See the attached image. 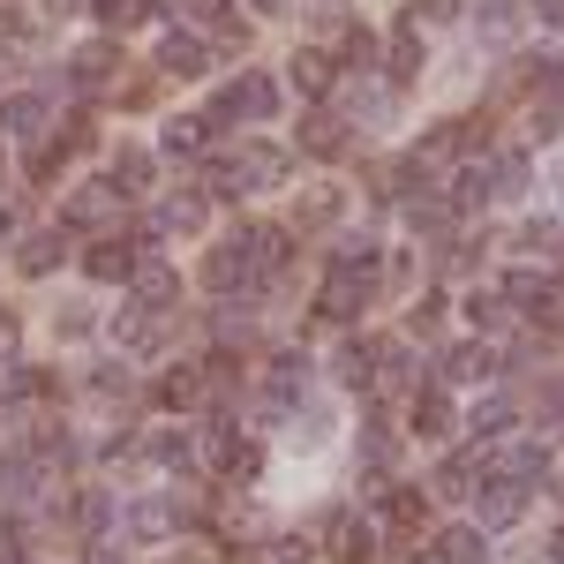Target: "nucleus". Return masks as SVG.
<instances>
[{
	"instance_id": "nucleus-1",
	"label": "nucleus",
	"mask_w": 564,
	"mask_h": 564,
	"mask_svg": "<svg viewBox=\"0 0 564 564\" xmlns=\"http://www.w3.org/2000/svg\"><path fill=\"white\" fill-rule=\"evenodd\" d=\"M218 196H249V188H279L286 181V151L279 143H241L226 166H218Z\"/></svg>"
},
{
	"instance_id": "nucleus-2",
	"label": "nucleus",
	"mask_w": 564,
	"mask_h": 564,
	"mask_svg": "<svg viewBox=\"0 0 564 564\" xmlns=\"http://www.w3.org/2000/svg\"><path fill=\"white\" fill-rule=\"evenodd\" d=\"M204 218H212V196L204 188H166L151 204V241H188V234H204Z\"/></svg>"
},
{
	"instance_id": "nucleus-3",
	"label": "nucleus",
	"mask_w": 564,
	"mask_h": 564,
	"mask_svg": "<svg viewBox=\"0 0 564 564\" xmlns=\"http://www.w3.org/2000/svg\"><path fill=\"white\" fill-rule=\"evenodd\" d=\"M542 467H550V452L527 444V436H497V444L481 452V475H489V481H520V489H534Z\"/></svg>"
},
{
	"instance_id": "nucleus-4",
	"label": "nucleus",
	"mask_w": 564,
	"mask_h": 564,
	"mask_svg": "<svg viewBox=\"0 0 564 564\" xmlns=\"http://www.w3.org/2000/svg\"><path fill=\"white\" fill-rule=\"evenodd\" d=\"M369 294H377V271H369V263H332V279H324V316H332V324H347V316H361V308H369Z\"/></svg>"
},
{
	"instance_id": "nucleus-5",
	"label": "nucleus",
	"mask_w": 564,
	"mask_h": 564,
	"mask_svg": "<svg viewBox=\"0 0 564 564\" xmlns=\"http://www.w3.org/2000/svg\"><path fill=\"white\" fill-rule=\"evenodd\" d=\"M204 286H212V294H249V286H257L249 234H234V241H218V249H212V263H204Z\"/></svg>"
},
{
	"instance_id": "nucleus-6",
	"label": "nucleus",
	"mask_w": 564,
	"mask_h": 564,
	"mask_svg": "<svg viewBox=\"0 0 564 564\" xmlns=\"http://www.w3.org/2000/svg\"><path fill=\"white\" fill-rule=\"evenodd\" d=\"M39 497H45V452H8V459H0V505L23 512V505H39Z\"/></svg>"
},
{
	"instance_id": "nucleus-7",
	"label": "nucleus",
	"mask_w": 564,
	"mask_h": 564,
	"mask_svg": "<svg viewBox=\"0 0 564 564\" xmlns=\"http://www.w3.org/2000/svg\"><path fill=\"white\" fill-rule=\"evenodd\" d=\"M234 113L271 121V113H279V84H271V76H241V84H226V98H218V113H212V129H226Z\"/></svg>"
},
{
	"instance_id": "nucleus-8",
	"label": "nucleus",
	"mask_w": 564,
	"mask_h": 564,
	"mask_svg": "<svg viewBox=\"0 0 564 564\" xmlns=\"http://www.w3.org/2000/svg\"><path fill=\"white\" fill-rule=\"evenodd\" d=\"M520 512H527V489H520V481H489V475L475 481V527H481V534H505Z\"/></svg>"
},
{
	"instance_id": "nucleus-9",
	"label": "nucleus",
	"mask_w": 564,
	"mask_h": 564,
	"mask_svg": "<svg viewBox=\"0 0 564 564\" xmlns=\"http://www.w3.org/2000/svg\"><path fill=\"white\" fill-rule=\"evenodd\" d=\"M459 151H467V129H459V121H436V129L422 135V143H414V159H406V166H414L422 181H444Z\"/></svg>"
},
{
	"instance_id": "nucleus-10",
	"label": "nucleus",
	"mask_w": 564,
	"mask_h": 564,
	"mask_svg": "<svg viewBox=\"0 0 564 564\" xmlns=\"http://www.w3.org/2000/svg\"><path fill=\"white\" fill-rule=\"evenodd\" d=\"M302 391H308V354H279L271 377H263V406H271V414H294Z\"/></svg>"
},
{
	"instance_id": "nucleus-11",
	"label": "nucleus",
	"mask_w": 564,
	"mask_h": 564,
	"mask_svg": "<svg viewBox=\"0 0 564 564\" xmlns=\"http://www.w3.org/2000/svg\"><path fill=\"white\" fill-rule=\"evenodd\" d=\"M497 369H505V354L489 347L481 332L467 339V347H452V354H444V384H489Z\"/></svg>"
},
{
	"instance_id": "nucleus-12",
	"label": "nucleus",
	"mask_w": 564,
	"mask_h": 564,
	"mask_svg": "<svg viewBox=\"0 0 564 564\" xmlns=\"http://www.w3.org/2000/svg\"><path fill=\"white\" fill-rule=\"evenodd\" d=\"M324 534H332V557H339V564H369V557H377V520L332 512V520H324Z\"/></svg>"
},
{
	"instance_id": "nucleus-13",
	"label": "nucleus",
	"mask_w": 564,
	"mask_h": 564,
	"mask_svg": "<svg viewBox=\"0 0 564 564\" xmlns=\"http://www.w3.org/2000/svg\"><path fill=\"white\" fill-rule=\"evenodd\" d=\"M113 212H121V188H113V181H84V188L61 204V226H106Z\"/></svg>"
},
{
	"instance_id": "nucleus-14",
	"label": "nucleus",
	"mask_w": 564,
	"mask_h": 564,
	"mask_svg": "<svg viewBox=\"0 0 564 564\" xmlns=\"http://www.w3.org/2000/svg\"><path fill=\"white\" fill-rule=\"evenodd\" d=\"M45 113H53V106H45L39 90H15V98H0V135L39 143V135H45Z\"/></svg>"
},
{
	"instance_id": "nucleus-15",
	"label": "nucleus",
	"mask_w": 564,
	"mask_h": 564,
	"mask_svg": "<svg viewBox=\"0 0 564 564\" xmlns=\"http://www.w3.org/2000/svg\"><path fill=\"white\" fill-rule=\"evenodd\" d=\"M159 68L166 76H212V45L196 39V31H166L159 39Z\"/></svg>"
},
{
	"instance_id": "nucleus-16",
	"label": "nucleus",
	"mask_w": 564,
	"mask_h": 564,
	"mask_svg": "<svg viewBox=\"0 0 564 564\" xmlns=\"http://www.w3.org/2000/svg\"><path fill=\"white\" fill-rule=\"evenodd\" d=\"M129 294H135V308H174L181 279H174V271H166L159 257H135V271H129Z\"/></svg>"
},
{
	"instance_id": "nucleus-17",
	"label": "nucleus",
	"mask_w": 564,
	"mask_h": 564,
	"mask_svg": "<svg viewBox=\"0 0 564 564\" xmlns=\"http://www.w3.org/2000/svg\"><path fill=\"white\" fill-rule=\"evenodd\" d=\"M414 76H422V23L406 15L384 45V84H414Z\"/></svg>"
},
{
	"instance_id": "nucleus-18",
	"label": "nucleus",
	"mask_w": 564,
	"mask_h": 564,
	"mask_svg": "<svg viewBox=\"0 0 564 564\" xmlns=\"http://www.w3.org/2000/svg\"><path fill=\"white\" fill-rule=\"evenodd\" d=\"M174 527H181L174 497H143V505H129V534L135 542H174Z\"/></svg>"
},
{
	"instance_id": "nucleus-19",
	"label": "nucleus",
	"mask_w": 564,
	"mask_h": 564,
	"mask_svg": "<svg viewBox=\"0 0 564 564\" xmlns=\"http://www.w3.org/2000/svg\"><path fill=\"white\" fill-rule=\"evenodd\" d=\"M377 527H384L391 542H406V534L422 527V489H384V497H377Z\"/></svg>"
},
{
	"instance_id": "nucleus-20",
	"label": "nucleus",
	"mask_w": 564,
	"mask_h": 564,
	"mask_svg": "<svg viewBox=\"0 0 564 564\" xmlns=\"http://www.w3.org/2000/svg\"><path fill=\"white\" fill-rule=\"evenodd\" d=\"M520 0H481V15H475V31H481V45H489V53H505V45L520 39Z\"/></svg>"
},
{
	"instance_id": "nucleus-21",
	"label": "nucleus",
	"mask_w": 564,
	"mask_h": 564,
	"mask_svg": "<svg viewBox=\"0 0 564 564\" xmlns=\"http://www.w3.org/2000/svg\"><path fill=\"white\" fill-rule=\"evenodd\" d=\"M84 271H90V279H98V286H113V279L129 286V271H135V249H129V241H121V234H106V241H98V249H90V257H84Z\"/></svg>"
},
{
	"instance_id": "nucleus-22",
	"label": "nucleus",
	"mask_w": 564,
	"mask_h": 564,
	"mask_svg": "<svg viewBox=\"0 0 564 564\" xmlns=\"http://www.w3.org/2000/svg\"><path fill=\"white\" fill-rule=\"evenodd\" d=\"M347 113L361 121V129L391 121V84H384V76H354V90H347Z\"/></svg>"
},
{
	"instance_id": "nucleus-23",
	"label": "nucleus",
	"mask_w": 564,
	"mask_h": 564,
	"mask_svg": "<svg viewBox=\"0 0 564 564\" xmlns=\"http://www.w3.org/2000/svg\"><path fill=\"white\" fill-rule=\"evenodd\" d=\"M204 143H212V113H174L159 129V151H174V159H196Z\"/></svg>"
},
{
	"instance_id": "nucleus-24",
	"label": "nucleus",
	"mask_w": 564,
	"mask_h": 564,
	"mask_svg": "<svg viewBox=\"0 0 564 564\" xmlns=\"http://www.w3.org/2000/svg\"><path fill=\"white\" fill-rule=\"evenodd\" d=\"M489 196L497 204H520L527 196V151H489Z\"/></svg>"
},
{
	"instance_id": "nucleus-25",
	"label": "nucleus",
	"mask_w": 564,
	"mask_h": 564,
	"mask_svg": "<svg viewBox=\"0 0 564 564\" xmlns=\"http://www.w3.org/2000/svg\"><path fill=\"white\" fill-rule=\"evenodd\" d=\"M406 430L414 436H444L452 430V399H444V391H414V399H406Z\"/></svg>"
},
{
	"instance_id": "nucleus-26",
	"label": "nucleus",
	"mask_w": 564,
	"mask_h": 564,
	"mask_svg": "<svg viewBox=\"0 0 564 564\" xmlns=\"http://www.w3.org/2000/svg\"><path fill=\"white\" fill-rule=\"evenodd\" d=\"M68 84H76V90H106V84H113V45H106V39L84 45V53L68 61Z\"/></svg>"
},
{
	"instance_id": "nucleus-27",
	"label": "nucleus",
	"mask_w": 564,
	"mask_h": 564,
	"mask_svg": "<svg viewBox=\"0 0 564 564\" xmlns=\"http://www.w3.org/2000/svg\"><path fill=\"white\" fill-rule=\"evenodd\" d=\"M436 557H444V564H481V557H489V534H481L475 520L444 527V534H436Z\"/></svg>"
},
{
	"instance_id": "nucleus-28",
	"label": "nucleus",
	"mask_w": 564,
	"mask_h": 564,
	"mask_svg": "<svg viewBox=\"0 0 564 564\" xmlns=\"http://www.w3.org/2000/svg\"><path fill=\"white\" fill-rule=\"evenodd\" d=\"M414 384V347H377V377H369V391H406Z\"/></svg>"
},
{
	"instance_id": "nucleus-29",
	"label": "nucleus",
	"mask_w": 564,
	"mask_h": 564,
	"mask_svg": "<svg viewBox=\"0 0 564 564\" xmlns=\"http://www.w3.org/2000/svg\"><path fill=\"white\" fill-rule=\"evenodd\" d=\"M302 151H308V159H339V151H347L339 113H308V121H302Z\"/></svg>"
},
{
	"instance_id": "nucleus-30",
	"label": "nucleus",
	"mask_w": 564,
	"mask_h": 564,
	"mask_svg": "<svg viewBox=\"0 0 564 564\" xmlns=\"http://www.w3.org/2000/svg\"><path fill=\"white\" fill-rule=\"evenodd\" d=\"M467 430H475V444H497V436L512 430V399H505V391H489L475 414H467Z\"/></svg>"
},
{
	"instance_id": "nucleus-31",
	"label": "nucleus",
	"mask_w": 564,
	"mask_h": 564,
	"mask_svg": "<svg viewBox=\"0 0 564 564\" xmlns=\"http://www.w3.org/2000/svg\"><path fill=\"white\" fill-rule=\"evenodd\" d=\"M61 257H68V241H61V226H53V234H31V241L15 249V263H23L31 279H45V271H53Z\"/></svg>"
},
{
	"instance_id": "nucleus-32",
	"label": "nucleus",
	"mask_w": 564,
	"mask_h": 564,
	"mask_svg": "<svg viewBox=\"0 0 564 564\" xmlns=\"http://www.w3.org/2000/svg\"><path fill=\"white\" fill-rule=\"evenodd\" d=\"M475 475H481V452H459L436 467V497H475Z\"/></svg>"
},
{
	"instance_id": "nucleus-33",
	"label": "nucleus",
	"mask_w": 564,
	"mask_h": 564,
	"mask_svg": "<svg viewBox=\"0 0 564 564\" xmlns=\"http://www.w3.org/2000/svg\"><path fill=\"white\" fill-rule=\"evenodd\" d=\"M294 90H308V98H324V90H332V53H316V45H302V53H294Z\"/></svg>"
},
{
	"instance_id": "nucleus-34",
	"label": "nucleus",
	"mask_w": 564,
	"mask_h": 564,
	"mask_svg": "<svg viewBox=\"0 0 564 564\" xmlns=\"http://www.w3.org/2000/svg\"><path fill=\"white\" fill-rule=\"evenodd\" d=\"M369 377H377V347H369V339L339 347V384H361V391H369Z\"/></svg>"
},
{
	"instance_id": "nucleus-35",
	"label": "nucleus",
	"mask_w": 564,
	"mask_h": 564,
	"mask_svg": "<svg viewBox=\"0 0 564 564\" xmlns=\"http://www.w3.org/2000/svg\"><path fill=\"white\" fill-rule=\"evenodd\" d=\"M520 249H527V257H557V249H564V226H557V218H527V226H520Z\"/></svg>"
},
{
	"instance_id": "nucleus-36",
	"label": "nucleus",
	"mask_w": 564,
	"mask_h": 564,
	"mask_svg": "<svg viewBox=\"0 0 564 564\" xmlns=\"http://www.w3.org/2000/svg\"><path fill=\"white\" fill-rule=\"evenodd\" d=\"M505 316H512V302H505V294H467V324H475V332H497V324H505Z\"/></svg>"
},
{
	"instance_id": "nucleus-37",
	"label": "nucleus",
	"mask_w": 564,
	"mask_h": 564,
	"mask_svg": "<svg viewBox=\"0 0 564 564\" xmlns=\"http://www.w3.org/2000/svg\"><path fill=\"white\" fill-rule=\"evenodd\" d=\"M143 174H151V159H143V151H129V143H121V151H113V188H121V196H129V188H143Z\"/></svg>"
},
{
	"instance_id": "nucleus-38",
	"label": "nucleus",
	"mask_w": 564,
	"mask_h": 564,
	"mask_svg": "<svg viewBox=\"0 0 564 564\" xmlns=\"http://www.w3.org/2000/svg\"><path fill=\"white\" fill-rule=\"evenodd\" d=\"M143 15H151V0H98V23H106V31H129Z\"/></svg>"
},
{
	"instance_id": "nucleus-39",
	"label": "nucleus",
	"mask_w": 564,
	"mask_h": 564,
	"mask_svg": "<svg viewBox=\"0 0 564 564\" xmlns=\"http://www.w3.org/2000/svg\"><path fill=\"white\" fill-rule=\"evenodd\" d=\"M106 520H113V497H106V489H90L84 505H76V527H84V534H106Z\"/></svg>"
},
{
	"instance_id": "nucleus-40",
	"label": "nucleus",
	"mask_w": 564,
	"mask_h": 564,
	"mask_svg": "<svg viewBox=\"0 0 564 564\" xmlns=\"http://www.w3.org/2000/svg\"><path fill=\"white\" fill-rule=\"evenodd\" d=\"M196 391H204V377H196V369H174V377L159 384V399H166V406H196Z\"/></svg>"
},
{
	"instance_id": "nucleus-41",
	"label": "nucleus",
	"mask_w": 564,
	"mask_h": 564,
	"mask_svg": "<svg viewBox=\"0 0 564 564\" xmlns=\"http://www.w3.org/2000/svg\"><path fill=\"white\" fill-rule=\"evenodd\" d=\"M151 459H166V467H188V436H151Z\"/></svg>"
},
{
	"instance_id": "nucleus-42",
	"label": "nucleus",
	"mask_w": 564,
	"mask_h": 564,
	"mask_svg": "<svg viewBox=\"0 0 564 564\" xmlns=\"http://www.w3.org/2000/svg\"><path fill=\"white\" fill-rule=\"evenodd\" d=\"M459 8H467V0H422L414 23H459Z\"/></svg>"
},
{
	"instance_id": "nucleus-43",
	"label": "nucleus",
	"mask_w": 564,
	"mask_h": 564,
	"mask_svg": "<svg viewBox=\"0 0 564 564\" xmlns=\"http://www.w3.org/2000/svg\"><path fill=\"white\" fill-rule=\"evenodd\" d=\"M332 212H339V188H316V196L302 204V218H308V226H324Z\"/></svg>"
},
{
	"instance_id": "nucleus-44",
	"label": "nucleus",
	"mask_w": 564,
	"mask_h": 564,
	"mask_svg": "<svg viewBox=\"0 0 564 564\" xmlns=\"http://www.w3.org/2000/svg\"><path fill=\"white\" fill-rule=\"evenodd\" d=\"M8 354H15V316L0 308V361H8Z\"/></svg>"
},
{
	"instance_id": "nucleus-45",
	"label": "nucleus",
	"mask_w": 564,
	"mask_h": 564,
	"mask_svg": "<svg viewBox=\"0 0 564 564\" xmlns=\"http://www.w3.org/2000/svg\"><path fill=\"white\" fill-rule=\"evenodd\" d=\"M76 8H84V0H45V15H76Z\"/></svg>"
},
{
	"instance_id": "nucleus-46",
	"label": "nucleus",
	"mask_w": 564,
	"mask_h": 564,
	"mask_svg": "<svg viewBox=\"0 0 564 564\" xmlns=\"http://www.w3.org/2000/svg\"><path fill=\"white\" fill-rule=\"evenodd\" d=\"M257 8H263V15H286V8H294V0H257Z\"/></svg>"
},
{
	"instance_id": "nucleus-47",
	"label": "nucleus",
	"mask_w": 564,
	"mask_h": 564,
	"mask_svg": "<svg viewBox=\"0 0 564 564\" xmlns=\"http://www.w3.org/2000/svg\"><path fill=\"white\" fill-rule=\"evenodd\" d=\"M8 241H15V218H8V212H0V249H8Z\"/></svg>"
},
{
	"instance_id": "nucleus-48",
	"label": "nucleus",
	"mask_w": 564,
	"mask_h": 564,
	"mask_svg": "<svg viewBox=\"0 0 564 564\" xmlns=\"http://www.w3.org/2000/svg\"><path fill=\"white\" fill-rule=\"evenodd\" d=\"M0 76H15V53H8V45H0Z\"/></svg>"
},
{
	"instance_id": "nucleus-49",
	"label": "nucleus",
	"mask_w": 564,
	"mask_h": 564,
	"mask_svg": "<svg viewBox=\"0 0 564 564\" xmlns=\"http://www.w3.org/2000/svg\"><path fill=\"white\" fill-rule=\"evenodd\" d=\"M90 564H121V557H113V550H98V557H90Z\"/></svg>"
},
{
	"instance_id": "nucleus-50",
	"label": "nucleus",
	"mask_w": 564,
	"mask_h": 564,
	"mask_svg": "<svg viewBox=\"0 0 564 564\" xmlns=\"http://www.w3.org/2000/svg\"><path fill=\"white\" fill-rule=\"evenodd\" d=\"M550 564H564V534H557V550H550Z\"/></svg>"
},
{
	"instance_id": "nucleus-51",
	"label": "nucleus",
	"mask_w": 564,
	"mask_h": 564,
	"mask_svg": "<svg viewBox=\"0 0 564 564\" xmlns=\"http://www.w3.org/2000/svg\"><path fill=\"white\" fill-rule=\"evenodd\" d=\"M414 564H444V557H436V550H422V557H414Z\"/></svg>"
},
{
	"instance_id": "nucleus-52",
	"label": "nucleus",
	"mask_w": 564,
	"mask_h": 564,
	"mask_svg": "<svg viewBox=\"0 0 564 564\" xmlns=\"http://www.w3.org/2000/svg\"><path fill=\"white\" fill-rule=\"evenodd\" d=\"M0 181H8V159H0Z\"/></svg>"
},
{
	"instance_id": "nucleus-53",
	"label": "nucleus",
	"mask_w": 564,
	"mask_h": 564,
	"mask_svg": "<svg viewBox=\"0 0 564 564\" xmlns=\"http://www.w3.org/2000/svg\"><path fill=\"white\" fill-rule=\"evenodd\" d=\"M286 564H294V557H286Z\"/></svg>"
}]
</instances>
